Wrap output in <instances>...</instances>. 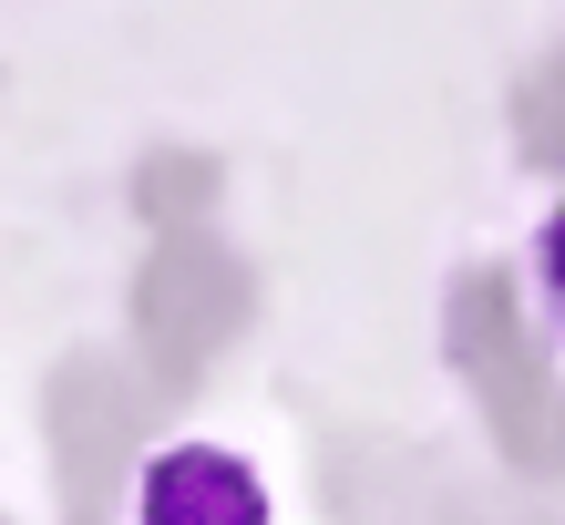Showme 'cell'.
<instances>
[{
	"instance_id": "obj_1",
	"label": "cell",
	"mask_w": 565,
	"mask_h": 525,
	"mask_svg": "<svg viewBox=\"0 0 565 525\" xmlns=\"http://www.w3.org/2000/svg\"><path fill=\"white\" fill-rule=\"evenodd\" d=\"M135 525H268V495L226 443H164L135 474Z\"/></svg>"
},
{
	"instance_id": "obj_2",
	"label": "cell",
	"mask_w": 565,
	"mask_h": 525,
	"mask_svg": "<svg viewBox=\"0 0 565 525\" xmlns=\"http://www.w3.org/2000/svg\"><path fill=\"white\" fill-rule=\"evenodd\" d=\"M535 279H545V300L565 309V207L545 217V238H535Z\"/></svg>"
}]
</instances>
